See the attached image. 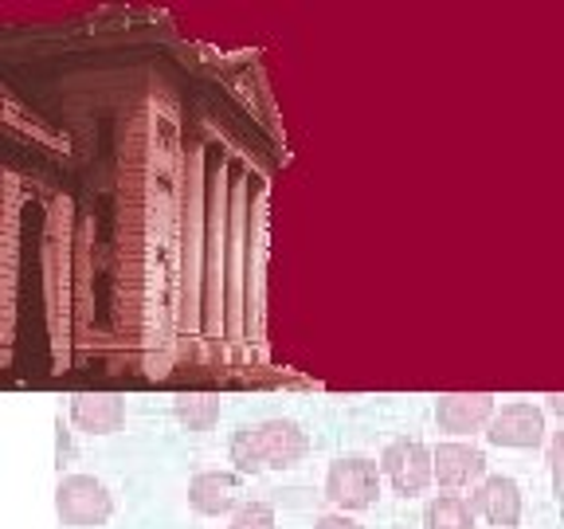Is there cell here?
I'll return each mask as SVG.
<instances>
[{
    "label": "cell",
    "instance_id": "6da1fadb",
    "mask_svg": "<svg viewBox=\"0 0 564 529\" xmlns=\"http://www.w3.org/2000/svg\"><path fill=\"white\" fill-rule=\"evenodd\" d=\"M310 440L294 420H263L251 428H239L231 435V463L243 475H259V471H286L306 455Z\"/></svg>",
    "mask_w": 564,
    "mask_h": 529
},
{
    "label": "cell",
    "instance_id": "7a4b0ae2",
    "mask_svg": "<svg viewBox=\"0 0 564 529\" xmlns=\"http://www.w3.org/2000/svg\"><path fill=\"white\" fill-rule=\"evenodd\" d=\"M377 494H380V475H377V463H372V458L349 455V458H337V463H329L326 498L341 514L369 510V506L377 503Z\"/></svg>",
    "mask_w": 564,
    "mask_h": 529
},
{
    "label": "cell",
    "instance_id": "3957f363",
    "mask_svg": "<svg viewBox=\"0 0 564 529\" xmlns=\"http://www.w3.org/2000/svg\"><path fill=\"white\" fill-rule=\"evenodd\" d=\"M55 510L67 526H79V529H90V526H106L110 514H115V498L106 490L98 478L90 475H67L55 490Z\"/></svg>",
    "mask_w": 564,
    "mask_h": 529
},
{
    "label": "cell",
    "instance_id": "277c9868",
    "mask_svg": "<svg viewBox=\"0 0 564 529\" xmlns=\"http://www.w3.org/2000/svg\"><path fill=\"white\" fill-rule=\"evenodd\" d=\"M380 471L388 475V483L397 486V494L412 498V494L427 490L435 475V451H427L420 440H392L380 455Z\"/></svg>",
    "mask_w": 564,
    "mask_h": 529
},
{
    "label": "cell",
    "instance_id": "5b68a950",
    "mask_svg": "<svg viewBox=\"0 0 564 529\" xmlns=\"http://www.w3.org/2000/svg\"><path fill=\"white\" fill-rule=\"evenodd\" d=\"M486 440H490L494 447H518V451L541 447V443H545V412L525 404V400L506 404L502 412L490 420Z\"/></svg>",
    "mask_w": 564,
    "mask_h": 529
},
{
    "label": "cell",
    "instance_id": "8992f818",
    "mask_svg": "<svg viewBox=\"0 0 564 529\" xmlns=\"http://www.w3.org/2000/svg\"><path fill=\"white\" fill-rule=\"evenodd\" d=\"M435 420H440L443 432H455V435L490 428L494 397L490 392H451V397L435 400Z\"/></svg>",
    "mask_w": 564,
    "mask_h": 529
},
{
    "label": "cell",
    "instance_id": "52a82bcc",
    "mask_svg": "<svg viewBox=\"0 0 564 529\" xmlns=\"http://www.w3.org/2000/svg\"><path fill=\"white\" fill-rule=\"evenodd\" d=\"M470 506H475L478 518H486L490 526L518 529V521H521V486L513 483V478H506V475H490V478H482V486L475 490Z\"/></svg>",
    "mask_w": 564,
    "mask_h": 529
},
{
    "label": "cell",
    "instance_id": "ba28073f",
    "mask_svg": "<svg viewBox=\"0 0 564 529\" xmlns=\"http://www.w3.org/2000/svg\"><path fill=\"white\" fill-rule=\"evenodd\" d=\"M239 478L231 471H200L188 483V506L196 514H208V518H220L228 510H239Z\"/></svg>",
    "mask_w": 564,
    "mask_h": 529
},
{
    "label": "cell",
    "instance_id": "9c48e42d",
    "mask_svg": "<svg viewBox=\"0 0 564 529\" xmlns=\"http://www.w3.org/2000/svg\"><path fill=\"white\" fill-rule=\"evenodd\" d=\"M486 475V455L470 443H440L435 447V478L447 490H458V486H470L475 478Z\"/></svg>",
    "mask_w": 564,
    "mask_h": 529
},
{
    "label": "cell",
    "instance_id": "30bf717a",
    "mask_svg": "<svg viewBox=\"0 0 564 529\" xmlns=\"http://www.w3.org/2000/svg\"><path fill=\"white\" fill-rule=\"evenodd\" d=\"M70 420L79 423L90 435H110L122 428L126 420V400L110 397V392H83L70 400Z\"/></svg>",
    "mask_w": 564,
    "mask_h": 529
},
{
    "label": "cell",
    "instance_id": "8fae6325",
    "mask_svg": "<svg viewBox=\"0 0 564 529\" xmlns=\"http://www.w3.org/2000/svg\"><path fill=\"white\" fill-rule=\"evenodd\" d=\"M423 526L427 529H470L475 526V506L463 494H440L423 510Z\"/></svg>",
    "mask_w": 564,
    "mask_h": 529
},
{
    "label": "cell",
    "instance_id": "7c38bea8",
    "mask_svg": "<svg viewBox=\"0 0 564 529\" xmlns=\"http://www.w3.org/2000/svg\"><path fill=\"white\" fill-rule=\"evenodd\" d=\"M176 415H181L193 432H208L212 423L220 420V404L208 397H185V400H176Z\"/></svg>",
    "mask_w": 564,
    "mask_h": 529
},
{
    "label": "cell",
    "instance_id": "4fadbf2b",
    "mask_svg": "<svg viewBox=\"0 0 564 529\" xmlns=\"http://www.w3.org/2000/svg\"><path fill=\"white\" fill-rule=\"evenodd\" d=\"M228 529H274V506L271 503H243L231 514Z\"/></svg>",
    "mask_w": 564,
    "mask_h": 529
},
{
    "label": "cell",
    "instance_id": "5bb4252c",
    "mask_svg": "<svg viewBox=\"0 0 564 529\" xmlns=\"http://www.w3.org/2000/svg\"><path fill=\"white\" fill-rule=\"evenodd\" d=\"M549 475H553V494L564 503V432L549 440Z\"/></svg>",
    "mask_w": 564,
    "mask_h": 529
},
{
    "label": "cell",
    "instance_id": "9a60e30c",
    "mask_svg": "<svg viewBox=\"0 0 564 529\" xmlns=\"http://www.w3.org/2000/svg\"><path fill=\"white\" fill-rule=\"evenodd\" d=\"M314 529H361L352 518H345V514H326V518H317Z\"/></svg>",
    "mask_w": 564,
    "mask_h": 529
},
{
    "label": "cell",
    "instance_id": "2e32d148",
    "mask_svg": "<svg viewBox=\"0 0 564 529\" xmlns=\"http://www.w3.org/2000/svg\"><path fill=\"white\" fill-rule=\"evenodd\" d=\"M549 408L564 420V392H553V397H549Z\"/></svg>",
    "mask_w": 564,
    "mask_h": 529
}]
</instances>
